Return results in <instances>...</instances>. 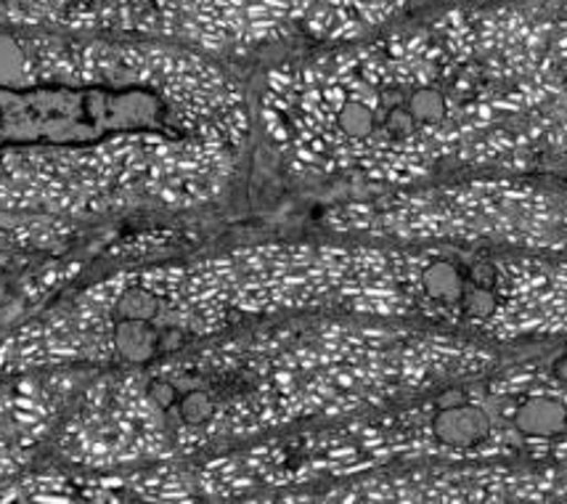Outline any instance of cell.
Segmentation results:
<instances>
[{
    "instance_id": "obj_4",
    "label": "cell",
    "mask_w": 567,
    "mask_h": 504,
    "mask_svg": "<svg viewBox=\"0 0 567 504\" xmlns=\"http://www.w3.org/2000/svg\"><path fill=\"white\" fill-rule=\"evenodd\" d=\"M491 430L488 414L472 403H456L435 416V435L449 446H472Z\"/></svg>"
},
{
    "instance_id": "obj_5",
    "label": "cell",
    "mask_w": 567,
    "mask_h": 504,
    "mask_svg": "<svg viewBox=\"0 0 567 504\" xmlns=\"http://www.w3.org/2000/svg\"><path fill=\"white\" fill-rule=\"evenodd\" d=\"M567 409L555 399H530L517 412V430L533 439H551L565 433Z\"/></svg>"
},
{
    "instance_id": "obj_1",
    "label": "cell",
    "mask_w": 567,
    "mask_h": 504,
    "mask_svg": "<svg viewBox=\"0 0 567 504\" xmlns=\"http://www.w3.org/2000/svg\"><path fill=\"white\" fill-rule=\"evenodd\" d=\"M231 110L226 83L159 40L0 32V215L114 218L165 194V157Z\"/></svg>"
},
{
    "instance_id": "obj_8",
    "label": "cell",
    "mask_w": 567,
    "mask_h": 504,
    "mask_svg": "<svg viewBox=\"0 0 567 504\" xmlns=\"http://www.w3.org/2000/svg\"><path fill=\"white\" fill-rule=\"evenodd\" d=\"M462 308L464 313L472 316V319H488V316L496 311V298L494 292L485 290V287L472 285V290L462 295Z\"/></svg>"
},
{
    "instance_id": "obj_6",
    "label": "cell",
    "mask_w": 567,
    "mask_h": 504,
    "mask_svg": "<svg viewBox=\"0 0 567 504\" xmlns=\"http://www.w3.org/2000/svg\"><path fill=\"white\" fill-rule=\"evenodd\" d=\"M424 292L437 302H458L464 295V279L458 274V268L449 260H437L432 264L422 277Z\"/></svg>"
},
{
    "instance_id": "obj_3",
    "label": "cell",
    "mask_w": 567,
    "mask_h": 504,
    "mask_svg": "<svg viewBox=\"0 0 567 504\" xmlns=\"http://www.w3.org/2000/svg\"><path fill=\"white\" fill-rule=\"evenodd\" d=\"M66 232H70V224H62V220L0 215V271L22 253L45 250Z\"/></svg>"
},
{
    "instance_id": "obj_7",
    "label": "cell",
    "mask_w": 567,
    "mask_h": 504,
    "mask_svg": "<svg viewBox=\"0 0 567 504\" xmlns=\"http://www.w3.org/2000/svg\"><path fill=\"white\" fill-rule=\"evenodd\" d=\"M409 112L420 125H437L443 123L449 104H445L443 91L435 85H414L409 96Z\"/></svg>"
},
{
    "instance_id": "obj_10",
    "label": "cell",
    "mask_w": 567,
    "mask_h": 504,
    "mask_svg": "<svg viewBox=\"0 0 567 504\" xmlns=\"http://www.w3.org/2000/svg\"><path fill=\"white\" fill-rule=\"evenodd\" d=\"M555 374L559 380H567V364H565V361H559V364L555 367Z\"/></svg>"
},
{
    "instance_id": "obj_9",
    "label": "cell",
    "mask_w": 567,
    "mask_h": 504,
    "mask_svg": "<svg viewBox=\"0 0 567 504\" xmlns=\"http://www.w3.org/2000/svg\"><path fill=\"white\" fill-rule=\"evenodd\" d=\"M472 285L485 287V290H491V287L496 285V268L491 266V264H477V266H472Z\"/></svg>"
},
{
    "instance_id": "obj_2",
    "label": "cell",
    "mask_w": 567,
    "mask_h": 504,
    "mask_svg": "<svg viewBox=\"0 0 567 504\" xmlns=\"http://www.w3.org/2000/svg\"><path fill=\"white\" fill-rule=\"evenodd\" d=\"M78 378L70 369L0 374V483L24 473L40 443L53 441Z\"/></svg>"
}]
</instances>
